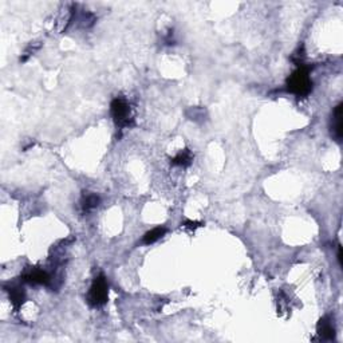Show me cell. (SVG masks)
<instances>
[{"label": "cell", "instance_id": "obj_13", "mask_svg": "<svg viewBox=\"0 0 343 343\" xmlns=\"http://www.w3.org/2000/svg\"><path fill=\"white\" fill-rule=\"evenodd\" d=\"M338 261H339V264L342 265V247L339 245V248H338Z\"/></svg>", "mask_w": 343, "mask_h": 343}, {"label": "cell", "instance_id": "obj_4", "mask_svg": "<svg viewBox=\"0 0 343 343\" xmlns=\"http://www.w3.org/2000/svg\"><path fill=\"white\" fill-rule=\"evenodd\" d=\"M23 280L31 284H43V286H48L51 283V276L48 275V272L43 270H30L27 271L26 274L23 275Z\"/></svg>", "mask_w": 343, "mask_h": 343}, {"label": "cell", "instance_id": "obj_12", "mask_svg": "<svg viewBox=\"0 0 343 343\" xmlns=\"http://www.w3.org/2000/svg\"><path fill=\"white\" fill-rule=\"evenodd\" d=\"M184 227H187V228H191V229H196L198 228V227H203V223H197V221H191V220H187V221H184Z\"/></svg>", "mask_w": 343, "mask_h": 343}, {"label": "cell", "instance_id": "obj_11", "mask_svg": "<svg viewBox=\"0 0 343 343\" xmlns=\"http://www.w3.org/2000/svg\"><path fill=\"white\" fill-rule=\"evenodd\" d=\"M189 111H192V115H188L191 120L197 121L198 118H204V110L203 109H198V107H192V109L189 110Z\"/></svg>", "mask_w": 343, "mask_h": 343}, {"label": "cell", "instance_id": "obj_10", "mask_svg": "<svg viewBox=\"0 0 343 343\" xmlns=\"http://www.w3.org/2000/svg\"><path fill=\"white\" fill-rule=\"evenodd\" d=\"M8 292H10L11 303L14 304L15 310H18L26 300V294L23 291V288H19V287H11Z\"/></svg>", "mask_w": 343, "mask_h": 343}, {"label": "cell", "instance_id": "obj_8", "mask_svg": "<svg viewBox=\"0 0 343 343\" xmlns=\"http://www.w3.org/2000/svg\"><path fill=\"white\" fill-rule=\"evenodd\" d=\"M193 161L192 151L189 149H184L174 158H172L171 164L174 167H189Z\"/></svg>", "mask_w": 343, "mask_h": 343}, {"label": "cell", "instance_id": "obj_1", "mask_svg": "<svg viewBox=\"0 0 343 343\" xmlns=\"http://www.w3.org/2000/svg\"><path fill=\"white\" fill-rule=\"evenodd\" d=\"M287 88L290 93L295 94L298 97H306L311 93L312 81L308 74V68L299 66V68L295 70L290 75V78L287 79Z\"/></svg>", "mask_w": 343, "mask_h": 343}, {"label": "cell", "instance_id": "obj_6", "mask_svg": "<svg viewBox=\"0 0 343 343\" xmlns=\"http://www.w3.org/2000/svg\"><path fill=\"white\" fill-rule=\"evenodd\" d=\"M342 104H339L333 111V120H331V134L335 138V141L341 142L343 134L342 125Z\"/></svg>", "mask_w": 343, "mask_h": 343}, {"label": "cell", "instance_id": "obj_2", "mask_svg": "<svg viewBox=\"0 0 343 343\" xmlns=\"http://www.w3.org/2000/svg\"><path fill=\"white\" fill-rule=\"evenodd\" d=\"M110 113L114 120L115 125L120 128H131L134 125V118L131 115L129 102L122 97H117L111 101Z\"/></svg>", "mask_w": 343, "mask_h": 343}, {"label": "cell", "instance_id": "obj_5", "mask_svg": "<svg viewBox=\"0 0 343 343\" xmlns=\"http://www.w3.org/2000/svg\"><path fill=\"white\" fill-rule=\"evenodd\" d=\"M318 334L323 341H333L335 339V326H334L333 319L328 317L322 318L318 323Z\"/></svg>", "mask_w": 343, "mask_h": 343}, {"label": "cell", "instance_id": "obj_7", "mask_svg": "<svg viewBox=\"0 0 343 343\" xmlns=\"http://www.w3.org/2000/svg\"><path fill=\"white\" fill-rule=\"evenodd\" d=\"M99 204H101L99 196L94 194V193H85L82 196V200H81V208H82L85 214H87L90 211L99 207Z\"/></svg>", "mask_w": 343, "mask_h": 343}, {"label": "cell", "instance_id": "obj_3", "mask_svg": "<svg viewBox=\"0 0 343 343\" xmlns=\"http://www.w3.org/2000/svg\"><path fill=\"white\" fill-rule=\"evenodd\" d=\"M109 298V284L102 274L94 279L87 294V303L91 307L104 306Z\"/></svg>", "mask_w": 343, "mask_h": 343}, {"label": "cell", "instance_id": "obj_9", "mask_svg": "<svg viewBox=\"0 0 343 343\" xmlns=\"http://www.w3.org/2000/svg\"><path fill=\"white\" fill-rule=\"evenodd\" d=\"M165 234H167V228H165V227H157V228L146 232L145 236L142 237V243L146 245L153 244V243H156L157 240L161 239Z\"/></svg>", "mask_w": 343, "mask_h": 343}]
</instances>
